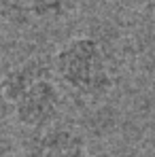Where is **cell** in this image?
Listing matches in <instances>:
<instances>
[{"mask_svg": "<svg viewBox=\"0 0 155 157\" xmlns=\"http://www.w3.org/2000/svg\"><path fill=\"white\" fill-rule=\"evenodd\" d=\"M4 94L17 123L28 130L51 125L60 115V81L53 72V62L49 64L41 55L30 57L6 72Z\"/></svg>", "mask_w": 155, "mask_h": 157, "instance_id": "cell-1", "label": "cell"}, {"mask_svg": "<svg viewBox=\"0 0 155 157\" xmlns=\"http://www.w3.org/2000/svg\"><path fill=\"white\" fill-rule=\"evenodd\" d=\"M79 0H26L30 13L43 21H60L77 9Z\"/></svg>", "mask_w": 155, "mask_h": 157, "instance_id": "cell-4", "label": "cell"}, {"mask_svg": "<svg viewBox=\"0 0 155 157\" xmlns=\"http://www.w3.org/2000/svg\"><path fill=\"white\" fill-rule=\"evenodd\" d=\"M147 4H149V9H151V13L155 15V0H147Z\"/></svg>", "mask_w": 155, "mask_h": 157, "instance_id": "cell-6", "label": "cell"}, {"mask_svg": "<svg viewBox=\"0 0 155 157\" xmlns=\"http://www.w3.org/2000/svg\"><path fill=\"white\" fill-rule=\"evenodd\" d=\"M6 68H4V64L0 62V110L4 108V104H9L6 102V94H4V83H6Z\"/></svg>", "mask_w": 155, "mask_h": 157, "instance_id": "cell-5", "label": "cell"}, {"mask_svg": "<svg viewBox=\"0 0 155 157\" xmlns=\"http://www.w3.org/2000/svg\"><path fill=\"white\" fill-rule=\"evenodd\" d=\"M53 72L68 91L85 100H98L113 89V75L102 43L75 36L53 55Z\"/></svg>", "mask_w": 155, "mask_h": 157, "instance_id": "cell-2", "label": "cell"}, {"mask_svg": "<svg viewBox=\"0 0 155 157\" xmlns=\"http://www.w3.org/2000/svg\"><path fill=\"white\" fill-rule=\"evenodd\" d=\"M24 157H89L85 138L66 125H45L32 130L24 144Z\"/></svg>", "mask_w": 155, "mask_h": 157, "instance_id": "cell-3", "label": "cell"}]
</instances>
